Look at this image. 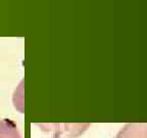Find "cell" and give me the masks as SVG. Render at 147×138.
<instances>
[{
    "instance_id": "obj_3",
    "label": "cell",
    "mask_w": 147,
    "mask_h": 138,
    "mask_svg": "<svg viewBox=\"0 0 147 138\" xmlns=\"http://www.w3.org/2000/svg\"><path fill=\"white\" fill-rule=\"evenodd\" d=\"M24 82H21L18 89L16 90L13 95V103L16 108H18L21 113H24Z\"/></svg>"
},
{
    "instance_id": "obj_2",
    "label": "cell",
    "mask_w": 147,
    "mask_h": 138,
    "mask_svg": "<svg viewBox=\"0 0 147 138\" xmlns=\"http://www.w3.org/2000/svg\"><path fill=\"white\" fill-rule=\"evenodd\" d=\"M0 138H22L21 132L12 120H0Z\"/></svg>"
},
{
    "instance_id": "obj_1",
    "label": "cell",
    "mask_w": 147,
    "mask_h": 138,
    "mask_svg": "<svg viewBox=\"0 0 147 138\" xmlns=\"http://www.w3.org/2000/svg\"><path fill=\"white\" fill-rule=\"evenodd\" d=\"M115 138H147V123H130L125 125Z\"/></svg>"
}]
</instances>
